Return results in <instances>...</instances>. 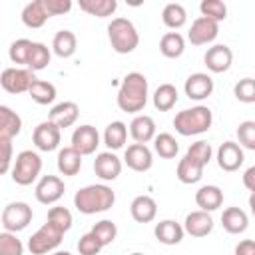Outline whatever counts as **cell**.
<instances>
[{
  "instance_id": "cell-29",
  "label": "cell",
  "mask_w": 255,
  "mask_h": 255,
  "mask_svg": "<svg viewBox=\"0 0 255 255\" xmlns=\"http://www.w3.org/2000/svg\"><path fill=\"white\" fill-rule=\"evenodd\" d=\"M76 46H78V40H76V34L72 30H60V32H56V36L52 40V50L58 58L74 56Z\"/></svg>"
},
{
  "instance_id": "cell-46",
  "label": "cell",
  "mask_w": 255,
  "mask_h": 255,
  "mask_svg": "<svg viewBox=\"0 0 255 255\" xmlns=\"http://www.w3.org/2000/svg\"><path fill=\"white\" fill-rule=\"evenodd\" d=\"M102 243L98 241V237L90 231V233H86V235H82L80 237V241H78V251H80V255H98L100 251H102Z\"/></svg>"
},
{
  "instance_id": "cell-52",
  "label": "cell",
  "mask_w": 255,
  "mask_h": 255,
  "mask_svg": "<svg viewBox=\"0 0 255 255\" xmlns=\"http://www.w3.org/2000/svg\"><path fill=\"white\" fill-rule=\"evenodd\" d=\"M54 255H72V253H70V251H56Z\"/></svg>"
},
{
  "instance_id": "cell-8",
  "label": "cell",
  "mask_w": 255,
  "mask_h": 255,
  "mask_svg": "<svg viewBox=\"0 0 255 255\" xmlns=\"http://www.w3.org/2000/svg\"><path fill=\"white\" fill-rule=\"evenodd\" d=\"M36 76L28 68H6L0 76V84L8 94H24L30 92Z\"/></svg>"
},
{
  "instance_id": "cell-11",
  "label": "cell",
  "mask_w": 255,
  "mask_h": 255,
  "mask_svg": "<svg viewBox=\"0 0 255 255\" xmlns=\"http://www.w3.org/2000/svg\"><path fill=\"white\" fill-rule=\"evenodd\" d=\"M203 62H205V66H207L209 72H213V74H223V72H227V70L231 68V64H233V52H231V48L225 46V44H215V46L207 48V52H205V56H203Z\"/></svg>"
},
{
  "instance_id": "cell-10",
  "label": "cell",
  "mask_w": 255,
  "mask_h": 255,
  "mask_svg": "<svg viewBox=\"0 0 255 255\" xmlns=\"http://www.w3.org/2000/svg\"><path fill=\"white\" fill-rule=\"evenodd\" d=\"M217 34H219V22L205 18V16H199L193 20V24L187 32V40L193 46H203V44L213 42L217 38Z\"/></svg>"
},
{
  "instance_id": "cell-24",
  "label": "cell",
  "mask_w": 255,
  "mask_h": 255,
  "mask_svg": "<svg viewBox=\"0 0 255 255\" xmlns=\"http://www.w3.org/2000/svg\"><path fill=\"white\" fill-rule=\"evenodd\" d=\"M221 225L227 233L231 235H239L243 233L247 227H249V217L243 209L239 207H227L223 213H221Z\"/></svg>"
},
{
  "instance_id": "cell-3",
  "label": "cell",
  "mask_w": 255,
  "mask_h": 255,
  "mask_svg": "<svg viewBox=\"0 0 255 255\" xmlns=\"http://www.w3.org/2000/svg\"><path fill=\"white\" fill-rule=\"evenodd\" d=\"M213 124V114L207 106H195L181 110L173 118V128L179 135H199L205 133Z\"/></svg>"
},
{
  "instance_id": "cell-32",
  "label": "cell",
  "mask_w": 255,
  "mask_h": 255,
  "mask_svg": "<svg viewBox=\"0 0 255 255\" xmlns=\"http://www.w3.org/2000/svg\"><path fill=\"white\" fill-rule=\"evenodd\" d=\"M128 139V126L124 122H112L108 124L106 131H104V143L110 149H122L124 143Z\"/></svg>"
},
{
  "instance_id": "cell-21",
  "label": "cell",
  "mask_w": 255,
  "mask_h": 255,
  "mask_svg": "<svg viewBox=\"0 0 255 255\" xmlns=\"http://www.w3.org/2000/svg\"><path fill=\"white\" fill-rule=\"evenodd\" d=\"M183 233H185L183 225H179V223L173 221V219H163V221H159V223L153 227L155 239H157L159 243H163V245H177V243H181Z\"/></svg>"
},
{
  "instance_id": "cell-2",
  "label": "cell",
  "mask_w": 255,
  "mask_h": 255,
  "mask_svg": "<svg viewBox=\"0 0 255 255\" xmlns=\"http://www.w3.org/2000/svg\"><path fill=\"white\" fill-rule=\"evenodd\" d=\"M114 203H116V193L112 191V187H108L104 183L86 185V187L78 189L74 195V207L84 215L108 211Z\"/></svg>"
},
{
  "instance_id": "cell-23",
  "label": "cell",
  "mask_w": 255,
  "mask_h": 255,
  "mask_svg": "<svg viewBox=\"0 0 255 255\" xmlns=\"http://www.w3.org/2000/svg\"><path fill=\"white\" fill-rule=\"evenodd\" d=\"M195 203L201 211L211 213L223 205V191L217 185H203L195 193Z\"/></svg>"
},
{
  "instance_id": "cell-19",
  "label": "cell",
  "mask_w": 255,
  "mask_h": 255,
  "mask_svg": "<svg viewBox=\"0 0 255 255\" xmlns=\"http://www.w3.org/2000/svg\"><path fill=\"white\" fill-rule=\"evenodd\" d=\"M78 116H80V108H78L76 102H60V104H56L50 110L48 120L52 124H56L60 129H66V128H70V126L76 124Z\"/></svg>"
},
{
  "instance_id": "cell-20",
  "label": "cell",
  "mask_w": 255,
  "mask_h": 255,
  "mask_svg": "<svg viewBox=\"0 0 255 255\" xmlns=\"http://www.w3.org/2000/svg\"><path fill=\"white\" fill-rule=\"evenodd\" d=\"M129 213H131L133 221H137V223H149L157 215V203L149 195H137V197H133V201L129 205Z\"/></svg>"
},
{
  "instance_id": "cell-34",
  "label": "cell",
  "mask_w": 255,
  "mask_h": 255,
  "mask_svg": "<svg viewBox=\"0 0 255 255\" xmlns=\"http://www.w3.org/2000/svg\"><path fill=\"white\" fill-rule=\"evenodd\" d=\"M161 20H163V24H165L167 28L177 30V28L185 26V22H187V12H185V8H183L181 4H177V2H169V4L163 6Z\"/></svg>"
},
{
  "instance_id": "cell-18",
  "label": "cell",
  "mask_w": 255,
  "mask_h": 255,
  "mask_svg": "<svg viewBox=\"0 0 255 255\" xmlns=\"http://www.w3.org/2000/svg\"><path fill=\"white\" fill-rule=\"evenodd\" d=\"M183 229L191 237H205V235H209L213 231V217L207 211H201V209L191 211L185 217Z\"/></svg>"
},
{
  "instance_id": "cell-41",
  "label": "cell",
  "mask_w": 255,
  "mask_h": 255,
  "mask_svg": "<svg viewBox=\"0 0 255 255\" xmlns=\"http://www.w3.org/2000/svg\"><path fill=\"white\" fill-rule=\"evenodd\" d=\"M199 10H201V16L211 18L215 22H221L227 18V6L221 0H203L199 4Z\"/></svg>"
},
{
  "instance_id": "cell-16",
  "label": "cell",
  "mask_w": 255,
  "mask_h": 255,
  "mask_svg": "<svg viewBox=\"0 0 255 255\" xmlns=\"http://www.w3.org/2000/svg\"><path fill=\"white\" fill-rule=\"evenodd\" d=\"M243 147L237 141H225L217 149V165L223 171H237L243 165Z\"/></svg>"
},
{
  "instance_id": "cell-15",
  "label": "cell",
  "mask_w": 255,
  "mask_h": 255,
  "mask_svg": "<svg viewBox=\"0 0 255 255\" xmlns=\"http://www.w3.org/2000/svg\"><path fill=\"white\" fill-rule=\"evenodd\" d=\"M183 90H185V96L189 100H195V102H201L205 98L211 96L213 92V80L209 74H203V72H195L191 74L185 84H183Z\"/></svg>"
},
{
  "instance_id": "cell-37",
  "label": "cell",
  "mask_w": 255,
  "mask_h": 255,
  "mask_svg": "<svg viewBox=\"0 0 255 255\" xmlns=\"http://www.w3.org/2000/svg\"><path fill=\"white\" fill-rule=\"evenodd\" d=\"M50 58H52V54H50L48 46L42 44V42H34L32 52H30V60H28V66L26 68L32 70V72H40V70H44L50 64Z\"/></svg>"
},
{
  "instance_id": "cell-12",
  "label": "cell",
  "mask_w": 255,
  "mask_h": 255,
  "mask_svg": "<svg viewBox=\"0 0 255 255\" xmlns=\"http://www.w3.org/2000/svg\"><path fill=\"white\" fill-rule=\"evenodd\" d=\"M66 191V185H64V179H60L58 175H44L38 185H36V199L44 205H52L56 203Z\"/></svg>"
},
{
  "instance_id": "cell-17",
  "label": "cell",
  "mask_w": 255,
  "mask_h": 255,
  "mask_svg": "<svg viewBox=\"0 0 255 255\" xmlns=\"http://www.w3.org/2000/svg\"><path fill=\"white\" fill-rule=\"evenodd\" d=\"M94 171L104 181H114L122 173V159L112 151H102L94 159Z\"/></svg>"
},
{
  "instance_id": "cell-35",
  "label": "cell",
  "mask_w": 255,
  "mask_h": 255,
  "mask_svg": "<svg viewBox=\"0 0 255 255\" xmlns=\"http://www.w3.org/2000/svg\"><path fill=\"white\" fill-rule=\"evenodd\" d=\"M153 149H155V153H157L159 157L171 159V157L177 155L179 143H177V139H175L171 133L163 131V133H157V135H155V139H153Z\"/></svg>"
},
{
  "instance_id": "cell-25",
  "label": "cell",
  "mask_w": 255,
  "mask_h": 255,
  "mask_svg": "<svg viewBox=\"0 0 255 255\" xmlns=\"http://www.w3.org/2000/svg\"><path fill=\"white\" fill-rule=\"evenodd\" d=\"M48 18H50V14H48V10H46L44 0L28 2V4L24 6V10H22V22H24V26H28V28H42Z\"/></svg>"
},
{
  "instance_id": "cell-36",
  "label": "cell",
  "mask_w": 255,
  "mask_h": 255,
  "mask_svg": "<svg viewBox=\"0 0 255 255\" xmlns=\"http://www.w3.org/2000/svg\"><path fill=\"white\" fill-rule=\"evenodd\" d=\"M28 94H30V98H32L36 104L48 106V104H52V102L56 100V86L50 84V82H44V80H36V82L32 84V88H30Z\"/></svg>"
},
{
  "instance_id": "cell-33",
  "label": "cell",
  "mask_w": 255,
  "mask_h": 255,
  "mask_svg": "<svg viewBox=\"0 0 255 255\" xmlns=\"http://www.w3.org/2000/svg\"><path fill=\"white\" fill-rule=\"evenodd\" d=\"M80 8L90 16L108 18L116 12L118 2L116 0H80Z\"/></svg>"
},
{
  "instance_id": "cell-1",
  "label": "cell",
  "mask_w": 255,
  "mask_h": 255,
  "mask_svg": "<svg viewBox=\"0 0 255 255\" xmlns=\"http://www.w3.org/2000/svg\"><path fill=\"white\" fill-rule=\"evenodd\" d=\"M147 104V78L139 72H129L124 76L118 90V108L128 114H137Z\"/></svg>"
},
{
  "instance_id": "cell-28",
  "label": "cell",
  "mask_w": 255,
  "mask_h": 255,
  "mask_svg": "<svg viewBox=\"0 0 255 255\" xmlns=\"http://www.w3.org/2000/svg\"><path fill=\"white\" fill-rule=\"evenodd\" d=\"M22 129V118L8 106H0V137H16Z\"/></svg>"
},
{
  "instance_id": "cell-49",
  "label": "cell",
  "mask_w": 255,
  "mask_h": 255,
  "mask_svg": "<svg viewBox=\"0 0 255 255\" xmlns=\"http://www.w3.org/2000/svg\"><path fill=\"white\" fill-rule=\"evenodd\" d=\"M235 255H255V241L253 239H243L235 247Z\"/></svg>"
},
{
  "instance_id": "cell-27",
  "label": "cell",
  "mask_w": 255,
  "mask_h": 255,
  "mask_svg": "<svg viewBox=\"0 0 255 255\" xmlns=\"http://www.w3.org/2000/svg\"><path fill=\"white\" fill-rule=\"evenodd\" d=\"M203 167L199 161H195L193 157L189 155H183L177 163V179L185 185H191V183H197L201 177H203Z\"/></svg>"
},
{
  "instance_id": "cell-6",
  "label": "cell",
  "mask_w": 255,
  "mask_h": 255,
  "mask_svg": "<svg viewBox=\"0 0 255 255\" xmlns=\"http://www.w3.org/2000/svg\"><path fill=\"white\" fill-rule=\"evenodd\" d=\"M62 237H64V233H62L58 227H54L52 223L46 221V223L28 239V249H30L32 255H44V253H48V251H54V249L62 243Z\"/></svg>"
},
{
  "instance_id": "cell-9",
  "label": "cell",
  "mask_w": 255,
  "mask_h": 255,
  "mask_svg": "<svg viewBox=\"0 0 255 255\" xmlns=\"http://www.w3.org/2000/svg\"><path fill=\"white\" fill-rule=\"evenodd\" d=\"M60 139H62V129L56 124H52L50 120H46L34 128L32 141L40 151H54L60 145Z\"/></svg>"
},
{
  "instance_id": "cell-39",
  "label": "cell",
  "mask_w": 255,
  "mask_h": 255,
  "mask_svg": "<svg viewBox=\"0 0 255 255\" xmlns=\"http://www.w3.org/2000/svg\"><path fill=\"white\" fill-rule=\"evenodd\" d=\"M48 223H52L54 227H58L62 233H66V231H70V227H72V213H70V209H66V207H52L50 211H48V219H46Z\"/></svg>"
},
{
  "instance_id": "cell-13",
  "label": "cell",
  "mask_w": 255,
  "mask_h": 255,
  "mask_svg": "<svg viewBox=\"0 0 255 255\" xmlns=\"http://www.w3.org/2000/svg\"><path fill=\"white\" fill-rule=\"evenodd\" d=\"M98 145H100V133H98V129L94 126L84 124V126L74 129L72 147L76 151H80L82 155H90V153H94L98 149Z\"/></svg>"
},
{
  "instance_id": "cell-38",
  "label": "cell",
  "mask_w": 255,
  "mask_h": 255,
  "mask_svg": "<svg viewBox=\"0 0 255 255\" xmlns=\"http://www.w3.org/2000/svg\"><path fill=\"white\" fill-rule=\"evenodd\" d=\"M32 46L34 42L28 40V38H20L16 42L10 44V50H8V56L14 64H22V66H28V60H30V52H32Z\"/></svg>"
},
{
  "instance_id": "cell-31",
  "label": "cell",
  "mask_w": 255,
  "mask_h": 255,
  "mask_svg": "<svg viewBox=\"0 0 255 255\" xmlns=\"http://www.w3.org/2000/svg\"><path fill=\"white\" fill-rule=\"evenodd\" d=\"M177 104V90L173 84H161L153 92V106L159 112H169Z\"/></svg>"
},
{
  "instance_id": "cell-40",
  "label": "cell",
  "mask_w": 255,
  "mask_h": 255,
  "mask_svg": "<svg viewBox=\"0 0 255 255\" xmlns=\"http://www.w3.org/2000/svg\"><path fill=\"white\" fill-rule=\"evenodd\" d=\"M92 233H94V235L98 237V241L106 247V245L114 243V239H116V235H118V227H116L114 221L102 219V221H98V223L92 227Z\"/></svg>"
},
{
  "instance_id": "cell-53",
  "label": "cell",
  "mask_w": 255,
  "mask_h": 255,
  "mask_svg": "<svg viewBox=\"0 0 255 255\" xmlns=\"http://www.w3.org/2000/svg\"><path fill=\"white\" fill-rule=\"evenodd\" d=\"M131 255H143V253H131Z\"/></svg>"
},
{
  "instance_id": "cell-47",
  "label": "cell",
  "mask_w": 255,
  "mask_h": 255,
  "mask_svg": "<svg viewBox=\"0 0 255 255\" xmlns=\"http://www.w3.org/2000/svg\"><path fill=\"white\" fill-rule=\"evenodd\" d=\"M0 149H2L0 173H8V171H10V163H12V139L0 137Z\"/></svg>"
},
{
  "instance_id": "cell-5",
  "label": "cell",
  "mask_w": 255,
  "mask_h": 255,
  "mask_svg": "<svg viewBox=\"0 0 255 255\" xmlns=\"http://www.w3.org/2000/svg\"><path fill=\"white\" fill-rule=\"evenodd\" d=\"M40 171H42V157L32 149H24L14 159L12 181L18 185H30L32 181L38 179Z\"/></svg>"
},
{
  "instance_id": "cell-48",
  "label": "cell",
  "mask_w": 255,
  "mask_h": 255,
  "mask_svg": "<svg viewBox=\"0 0 255 255\" xmlns=\"http://www.w3.org/2000/svg\"><path fill=\"white\" fill-rule=\"evenodd\" d=\"M44 4H46V10L50 16H60V14H66L72 10L70 0H44Z\"/></svg>"
},
{
  "instance_id": "cell-45",
  "label": "cell",
  "mask_w": 255,
  "mask_h": 255,
  "mask_svg": "<svg viewBox=\"0 0 255 255\" xmlns=\"http://www.w3.org/2000/svg\"><path fill=\"white\" fill-rule=\"evenodd\" d=\"M211 145L207 143V141H203V139H199V141H195V143H191L189 147H187V153L185 155H189V157H193L195 161H199L201 165H207L209 161H211Z\"/></svg>"
},
{
  "instance_id": "cell-42",
  "label": "cell",
  "mask_w": 255,
  "mask_h": 255,
  "mask_svg": "<svg viewBox=\"0 0 255 255\" xmlns=\"http://www.w3.org/2000/svg\"><path fill=\"white\" fill-rule=\"evenodd\" d=\"M22 253H24V245L16 237V233L10 231L0 233V255H22Z\"/></svg>"
},
{
  "instance_id": "cell-26",
  "label": "cell",
  "mask_w": 255,
  "mask_h": 255,
  "mask_svg": "<svg viewBox=\"0 0 255 255\" xmlns=\"http://www.w3.org/2000/svg\"><path fill=\"white\" fill-rule=\"evenodd\" d=\"M82 153L80 151H76L72 145H68V147H62L60 151H58V171L62 173V175H76L78 171H80V167H82Z\"/></svg>"
},
{
  "instance_id": "cell-50",
  "label": "cell",
  "mask_w": 255,
  "mask_h": 255,
  "mask_svg": "<svg viewBox=\"0 0 255 255\" xmlns=\"http://www.w3.org/2000/svg\"><path fill=\"white\" fill-rule=\"evenodd\" d=\"M243 185L249 191H255V165H251V167L245 169V173H243Z\"/></svg>"
},
{
  "instance_id": "cell-43",
  "label": "cell",
  "mask_w": 255,
  "mask_h": 255,
  "mask_svg": "<svg viewBox=\"0 0 255 255\" xmlns=\"http://www.w3.org/2000/svg\"><path fill=\"white\" fill-rule=\"evenodd\" d=\"M237 139H239V145L241 147L255 151V122L253 120H245V122L239 124V128H237Z\"/></svg>"
},
{
  "instance_id": "cell-51",
  "label": "cell",
  "mask_w": 255,
  "mask_h": 255,
  "mask_svg": "<svg viewBox=\"0 0 255 255\" xmlns=\"http://www.w3.org/2000/svg\"><path fill=\"white\" fill-rule=\"evenodd\" d=\"M249 209H251V213L255 217V191H251V195H249Z\"/></svg>"
},
{
  "instance_id": "cell-14",
  "label": "cell",
  "mask_w": 255,
  "mask_h": 255,
  "mask_svg": "<svg viewBox=\"0 0 255 255\" xmlns=\"http://www.w3.org/2000/svg\"><path fill=\"white\" fill-rule=\"evenodd\" d=\"M124 161L133 171H147L153 165V155H151V149L145 143H131V145L126 147Z\"/></svg>"
},
{
  "instance_id": "cell-22",
  "label": "cell",
  "mask_w": 255,
  "mask_h": 255,
  "mask_svg": "<svg viewBox=\"0 0 255 255\" xmlns=\"http://www.w3.org/2000/svg\"><path fill=\"white\" fill-rule=\"evenodd\" d=\"M129 135L135 143H147L155 139V122L151 116H135L129 124Z\"/></svg>"
},
{
  "instance_id": "cell-30",
  "label": "cell",
  "mask_w": 255,
  "mask_h": 255,
  "mask_svg": "<svg viewBox=\"0 0 255 255\" xmlns=\"http://www.w3.org/2000/svg\"><path fill=\"white\" fill-rule=\"evenodd\" d=\"M159 52L165 58H179L185 52V40L179 32H165L159 40Z\"/></svg>"
},
{
  "instance_id": "cell-44",
  "label": "cell",
  "mask_w": 255,
  "mask_h": 255,
  "mask_svg": "<svg viewBox=\"0 0 255 255\" xmlns=\"http://www.w3.org/2000/svg\"><path fill=\"white\" fill-rule=\"evenodd\" d=\"M233 94L239 102L243 104H253L255 102V80L253 78H243L233 86Z\"/></svg>"
},
{
  "instance_id": "cell-4",
  "label": "cell",
  "mask_w": 255,
  "mask_h": 255,
  "mask_svg": "<svg viewBox=\"0 0 255 255\" xmlns=\"http://www.w3.org/2000/svg\"><path fill=\"white\" fill-rule=\"evenodd\" d=\"M108 38L118 54H131L139 44V34L128 18H114L108 24Z\"/></svg>"
},
{
  "instance_id": "cell-7",
  "label": "cell",
  "mask_w": 255,
  "mask_h": 255,
  "mask_svg": "<svg viewBox=\"0 0 255 255\" xmlns=\"http://www.w3.org/2000/svg\"><path fill=\"white\" fill-rule=\"evenodd\" d=\"M32 207L24 201H12L2 209V227L4 231L16 233L28 227V223L32 221Z\"/></svg>"
}]
</instances>
